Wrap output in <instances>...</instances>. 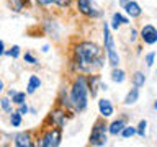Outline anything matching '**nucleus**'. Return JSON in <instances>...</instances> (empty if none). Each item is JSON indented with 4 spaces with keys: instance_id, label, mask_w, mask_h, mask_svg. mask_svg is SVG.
<instances>
[{
    "instance_id": "1",
    "label": "nucleus",
    "mask_w": 157,
    "mask_h": 147,
    "mask_svg": "<svg viewBox=\"0 0 157 147\" xmlns=\"http://www.w3.org/2000/svg\"><path fill=\"white\" fill-rule=\"evenodd\" d=\"M106 52L93 41H78L72 47L71 69L77 74H97L105 67Z\"/></svg>"
},
{
    "instance_id": "2",
    "label": "nucleus",
    "mask_w": 157,
    "mask_h": 147,
    "mask_svg": "<svg viewBox=\"0 0 157 147\" xmlns=\"http://www.w3.org/2000/svg\"><path fill=\"white\" fill-rule=\"evenodd\" d=\"M69 96H71V105L74 113H83L88 108V83L85 74H77L72 78L71 88H69Z\"/></svg>"
},
{
    "instance_id": "3",
    "label": "nucleus",
    "mask_w": 157,
    "mask_h": 147,
    "mask_svg": "<svg viewBox=\"0 0 157 147\" xmlns=\"http://www.w3.org/2000/svg\"><path fill=\"white\" fill-rule=\"evenodd\" d=\"M101 38H103V49L106 52V61L111 67H120L121 64V57L118 54V49H116V43H115V38L111 34V28H110V23H103V33H101Z\"/></svg>"
},
{
    "instance_id": "4",
    "label": "nucleus",
    "mask_w": 157,
    "mask_h": 147,
    "mask_svg": "<svg viewBox=\"0 0 157 147\" xmlns=\"http://www.w3.org/2000/svg\"><path fill=\"white\" fill-rule=\"evenodd\" d=\"M38 147H59L62 144V129L43 126L41 132L34 137Z\"/></svg>"
},
{
    "instance_id": "5",
    "label": "nucleus",
    "mask_w": 157,
    "mask_h": 147,
    "mask_svg": "<svg viewBox=\"0 0 157 147\" xmlns=\"http://www.w3.org/2000/svg\"><path fill=\"white\" fill-rule=\"evenodd\" d=\"M74 115H75V113H72V111L66 110V108H62V106H57V105H56L51 111L48 113V116H46V119H44L43 126L59 127V129H64V127L67 126L69 119H71Z\"/></svg>"
},
{
    "instance_id": "6",
    "label": "nucleus",
    "mask_w": 157,
    "mask_h": 147,
    "mask_svg": "<svg viewBox=\"0 0 157 147\" xmlns=\"http://www.w3.org/2000/svg\"><path fill=\"white\" fill-rule=\"evenodd\" d=\"M108 124L105 121V118H100L93 123L92 126V131H90V136H88V145H93V147H103L108 144Z\"/></svg>"
},
{
    "instance_id": "7",
    "label": "nucleus",
    "mask_w": 157,
    "mask_h": 147,
    "mask_svg": "<svg viewBox=\"0 0 157 147\" xmlns=\"http://www.w3.org/2000/svg\"><path fill=\"white\" fill-rule=\"evenodd\" d=\"M75 7L78 13L88 20H98L103 17V8L97 3V0H75Z\"/></svg>"
},
{
    "instance_id": "8",
    "label": "nucleus",
    "mask_w": 157,
    "mask_h": 147,
    "mask_svg": "<svg viewBox=\"0 0 157 147\" xmlns=\"http://www.w3.org/2000/svg\"><path fill=\"white\" fill-rule=\"evenodd\" d=\"M139 38L144 44H147V46H154L157 43V28L151 23L144 24V26L139 29Z\"/></svg>"
},
{
    "instance_id": "9",
    "label": "nucleus",
    "mask_w": 157,
    "mask_h": 147,
    "mask_svg": "<svg viewBox=\"0 0 157 147\" xmlns=\"http://www.w3.org/2000/svg\"><path fill=\"white\" fill-rule=\"evenodd\" d=\"M13 145L15 147H34V137L31 134V131H20L13 136Z\"/></svg>"
},
{
    "instance_id": "10",
    "label": "nucleus",
    "mask_w": 157,
    "mask_h": 147,
    "mask_svg": "<svg viewBox=\"0 0 157 147\" xmlns=\"http://www.w3.org/2000/svg\"><path fill=\"white\" fill-rule=\"evenodd\" d=\"M120 7L124 10L129 18H139L142 15V8L136 0H120Z\"/></svg>"
},
{
    "instance_id": "11",
    "label": "nucleus",
    "mask_w": 157,
    "mask_h": 147,
    "mask_svg": "<svg viewBox=\"0 0 157 147\" xmlns=\"http://www.w3.org/2000/svg\"><path fill=\"white\" fill-rule=\"evenodd\" d=\"M87 83H88V92H90L92 98H97L98 92L101 90V77L98 74H88L87 75Z\"/></svg>"
},
{
    "instance_id": "12",
    "label": "nucleus",
    "mask_w": 157,
    "mask_h": 147,
    "mask_svg": "<svg viewBox=\"0 0 157 147\" xmlns=\"http://www.w3.org/2000/svg\"><path fill=\"white\" fill-rule=\"evenodd\" d=\"M98 113H100L101 118H111L113 115H115V106H113L111 100H108V98H100L98 100Z\"/></svg>"
},
{
    "instance_id": "13",
    "label": "nucleus",
    "mask_w": 157,
    "mask_h": 147,
    "mask_svg": "<svg viewBox=\"0 0 157 147\" xmlns=\"http://www.w3.org/2000/svg\"><path fill=\"white\" fill-rule=\"evenodd\" d=\"M56 105L57 106H62V108H66V110L69 111H72V105H71V96H69V90L66 87H61L59 88V92H57V96H56Z\"/></svg>"
},
{
    "instance_id": "14",
    "label": "nucleus",
    "mask_w": 157,
    "mask_h": 147,
    "mask_svg": "<svg viewBox=\"0 0 157 147\" xmlns=\"http://www.w3.org/2000/svg\"><path fill=\"white\" fill-rule=\"evenodd\" d=\"M126 124H128L126 116H121V118H118V119H115L111 124H108V132H110V136H120Z\"/></svg>"
},
{
    "instance_id": "15",
    "label": "nucleus",
    "mask_w": 157,
    "mask_h": 147,
    "mask_svg": "<svg viewBox=\"0 0 157 147\" xmlns=\"http://www.w3.org/2000/svg\"><path fill=\"white\" fill-rule=\"evenodd\" d=\"M123 24H129V18L124 17L123 13L120 12H115L111 15V21H110V28L113 29V31H118Z\"/></svg>"
},
{
    "instance_id": "16",
    "label": "nucleus",
    "mask_w": 157,
    "mask_h": 147,
    "mask_svg": "<svg viewBox=\"0 0 157 147\" xmlns=\"http://www.w3.org/2000/svg\"><path fill=\"white\" fill-rule=\"evenodd\" d=\"M43 85V82H41V78H39L36 74H31L28 78V82H26V95H33V93H36L39 88H41Z\"/></svg>"
},
{
    "instance_id": "17",
    "label": "nucleus",
    "mask_w": 157,
    "mask_h": 147,
    "mask_svg": "<svg viewBox=\"0 0 157 147\" xmlns=\"http://www.w3.org/2000/svg\"><path fill=\"white\" fill-rule=\"evenodd\" d=\"M39 7L46 8V7H51V5H56L59 8H69L72 3V0H34Z\"/></svg>"
},
{
    "instance_id": "18",
    "label": "nucleus",
    "mask_w": 157,
    "mask_h": 147,
    "mask_svg": "<svg viewBox=\"0 0 157 147\" xmlns=\"http://www.w3.org/2000/svg\"><path fill=\"white\" fill-rule=\"evenodd\" d=\"M8 7L12 12H17V13H21L25 8H29L31 7V2L29 0H7Z\"/></svg>"
},
{
    "instance_id": "19",
    "label": "nucleus",
    "mask_w": 157,
    "mask_h": 147,
    "mask_svg": "<svg viewBox=\"0 0 157 147\" xmlns=\"http://www.w3.org/2000/svg\"><path fill=\"white\" fill-rule=\"evenodd\" d=\"M139 100V88L137 87H132L129 92L126 93V96H124V106H131V105H134V103Z\"/></svg>"
},
{
    "instance_id": "20",
    "label": "nucleus",
    "mask_w": 157,
    "mask_h": 147,
    "mask_svg": "<svg viewBox=\"0 0 157 147\" xmlns=\"http://www.w3.org/2000/svg\"><path fill=\"white\" fill-rule=\"evenodd\" d=\"M110 78L115 83H123L126 80V72L123 70V69H120V67H113V70L110 74Z\"/></svg>"
},
{
    "instance_id": "21",
    "label": "nucleus",
    "mask_w": 157,
    "mask_h": 147,
    "mask_svg": "<svg viewBox=\"0 0 157 147\" xmlns=\"http://www.w3.org/2000/svg\"><path fill=\"white\" fill-rule=\"evenodd\" d=\"M131 82H132V87H137V88L144 87V83H146L144 72H141V70L134 72V74H132V77H131Z\"/></svg>"
},
{
    "instance_id": "22",
    "label": "nucleus",
    "mask_w": 157,
    "mask_h": 147,
    "mask_svg": "<svg viewBox=\"0 0 157 147\" xmlns=\"http://www.w3.org/2000/svg\"><path fill=\"white\" fill-rule=\"evenodd\" d=\"M8 121L12 127H20L23 124V116L18 111H12V113H8Z\"/></svg>"
},
{
    "instance_id": "23",
    "label": "nucleus",
    "mask_w": 157,
    "mask_h": 147,
    "mask_svg": "<svg viewBox=\"0 0 157 147\" xmlns=\"http://www.w3.org/2000/svg\"><path fill=\"white\" fill-rule=\"evenodd\" d=\"M0 108H2V111L7 113V115H8V113H12L13 111V101H12V98L7 96V95L0 98Z\"/></svg>"
},
{
    "instance_id": "24",
    "label": "nucleus",
    "mask_w": 157,
    "mask_h": 147,
    "mask_svg": "<svg viewBox=\"0 0 157 147\" xmlns=\"http://www.w3.org/2000/svg\"><path fill=\"white\" fill-rule=\"evenodd\" d=\"M44 29L49 36H54V38H59V31H57V24H54V21H46L44 23Z\"/></svg>"
},
{
    "instance_id": "25",
    "label": "nucleus",
    "mask_w": 157,
    "mask_h": 147,
    "mask_svg": "<svg viewBox=\"0 0 157 147\" xmlns=\"http://www.w3.org/2000/svg\"><path fill=\"white\" fill-rule=\"evenodd\" d=\"M20 54H21V47H20L18 44H13L10 49H7V51H5V56L12 57V59H18Z\"/></svg>"
},
{
    "instance_id": "26",
    "label": "nucleus",
    "mask_w": 157,
    "mask_h": 147,
    "mask_svg": "<svg viewBox=\"0 0 157 147\" xmlns=\"http://www.w3.org/2000/svg\"><path fill=\"white\" fill-rule=\"evenodd\" d=\"M12 101H13V105H21V103L26 101V92H15V95L12 96Z\"/></svg>"
},
{
    "instance_id": "27",
    "label": "nucleus",
    "mask_w": 157,
    "mask_h": 147,
    "mask_svg": "<svg viewBox=\"0 0 157 147\" xmlns=\"http://www.w3.org/2000/svg\"><path fill=\"white\" fill-rule=\"evenodd\" d=\"M123 139H131L132 136H136V127L134 126H129V124H126L124 126V129L121 131V134H120Z\"/></svg>"
},
{
    "instance_id": "28",
    "label": "nucleus",
    "mask_w": 157,
    "mask_h": 147,
    "mask_svg": "<svg viewBox=\"0 0 157 147\" xmlns=\"http://www.w3.org/2000/svg\"><path fill=\"white\" fill-rule=\"evenodd\" d=\"M146 131H147V121L146 119H141L139 124L136 126V134L144 139V137H146Z\"/></svg>"
},
{
    "instance_id": "29",
    "label": "nucleus",
    "mask_w": 157,
    "mask_h": 147,
    "mask_svg": "<svg viewBox=\"0 0 157 147\" xmlns=\"http://www.w3.org/2000/svg\"><path fill=\"white\" fill-rule=\"evenodd\" d=\"M23 61L26 64H29V66H38V59L33 52H25L23 54Z\"/></svg>"
},
{
    "instance_id": "30",
    "label": "nucleus",
    "mask_w": 157,
    "mask_h": 147,
    "mask_svg": "<svg viewBox=\"0 0 157 147\" xmlns=\"http://www.w3.org/2000/svg\"><path fill=\"white\" fill-rule=\"evenodd\" d=\"M154 61H155V52H154V51H152V52H147L146 56H144V62H146L147 67H152V66H154Z\"/></svg>"
},
{
    "instance_id": "31",
    "label": "nucleus",
    "mask_w": 157,
    "mask_h": 147,
    "mask_svg": "<svg viewBox=\"0 0 157 147\" xmlns=\"http://www.w3.org/2000/svg\"><path fill=\"white\" fill-rule=\"evenodd\" d=\"M17 111H18L21 116H26V115H29V106L26 105V101H25V103H21V105H18Z\"/></svg>"
},
{
    "instance_id": "32",
    "label": "nucleus",
    "mask_w": 157,
    "mask_h": 147,
    "mask_svg": "<svg viewBox=\"0 0 157 147\" xmlns=\"http://www.w3.org/2000/svg\"><path fill=\"white\" fill-rule=\"evenodd\" d=\"M137 36H139L137 29H136V28H131V29H129V41H131V44H132V43H136Z\"/></svg>"
},
{
    "instance_id": "33",
    "label": "nucleus",
    "mask_w": 157,
    "mask_h": 147,
    "mask_svg": "<svg viewBox=\"0 0 157 147\" xmlns=\"http://www.w3.org/2000/svg\"><path fill=\"white\" fill-rule=\"evenodd\" d=\"M5 51H7V49H5V41H2V39H0V57L5 56Z\"/></svg>"
},
{
    "instance_id": "34",
    "label": "nucleus",
    "mask_w": 157,
    "mask_h": 147,
    "mask_svg": "<svg viewBox=\"0 0 157 147\" xmlns=\"http://www.w3.org/2000/svg\"><path fill=\"white\" fill-rule=\"evenodd\" d=\"M5 92V82H3V78H0V95Z\"/></svg>"
},
{
    "instance_id": "35",
    "label": "nucleus",
    "mask_w": 157,
    "mask_h": 147,
    "mask_svg": "<svg viewBox=\"0 0 157 147\" xmlns=\"http://www.w3.org/2000/svg\"><path fill=\"white\" fill-rule=\"evenodd\" d=\"M15 92H17L15 88H8V90H7V96H10V98H12V96L15 95Z\"/></svg>"
},
{
    "instance_id": "36",
    "label": "nucleus",
    "mask_w": 157,
    "mask_h": 147,
    "mask_svg": "<svg viewBox=\"0 0 157 147\" xmlns=\"http://www.w3.org/2000/svg\"><path fill=\"white\" fill-rule=\"evenodd\" d=\"M41 51H43L44 54H48V52H49V44H44V46L41 47Z\"/></svg>"
},
{
    "instance_id": "37",
    "label": "nucleus",
    "mask_w": 157,
    "mask_h": 147,
    "mask_svg": "<svg viewBox=\"0 0 157 147\" xmlns=\"http://www.w3.org/2000/svg\"><path fill=\"white\" fill-rule=\"evenodd\" d=\"M29 113H31V115H36L38 111H36V108H29Z\"/></svg>"
},
{
    "instance_id": "38",
    "label": "nucleus",
    "mask_w": 157,
    "mask_h": 147,
    "mask_svg": "<svg viewBox=\"0 0 157 147\" xmlns=\"http://www.w3.org/2000/svg\"><path fill=\"white\" fill-rule=\"evenodd\" d=\"M154 110H157V100L154 101Z\"/></svg>"
},
{
    "instance_id": "39",
    "label": "nucleus",
    "mask_w": 157,
    "mask_h": 147,
    "mask_svg": "<svg viewBox=\"0 0 157 147\" xmlns=\"http://www.w3.org/2000/svg\"><path fill=\"white\" fill-rule=\"evenodd\" d=\"M0 141H2V136H0Z\"/></svg>"
}]
</instances>
